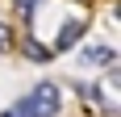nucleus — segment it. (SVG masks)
<instances>
[{
    "label": "nucleus",
    "instance_id": "nucleus-1",
    "mask_svg": "<svg viewBox=\"0 0 121 117\" xmlns=\"http://www.w3.org/2000/svg\"><path fill=\"white\" fill-rule=\"evenodd\" d=\"M59 109H63L59 84L42 80L29 96H21V100H17V105H9V109H0V117H59Z\"/></svg>",
    "mask_w": 121,
    "mask_h": 117
},
{
    "label": "nucleus",
    "instance_id": "nucleus-2",
    "mask_svg": "<svg viewBox=\"0 0 121 117\" xmlns=\"http://www.w3.org/2000/svg\"><path fill=\"white\" fill-rule=\"evenodd\" d=\"M84 29H88V21H67L63 25V34H59V42H54V50H71L79 38H84Z\"/></svg>",
    "mask_w": 121,
    "mask_h": 117
},
{
    "label": "nucleus",
    "instance_id": "nucleus-3",
    "mask_svg": "<svg viewBox=\"0 0 121 117\" xmlns=\"http://www.w3.org/2000/svg\"><path fill=\"white\" fill-rule=\"evenodd\" d=\"M21 50H25L29 58H38V63H50V54H54L50 46H42V42H38V38H29V34L21 38Z\"/></svg>",
    "mask_w": 121,
    "mask_h": 117
},
{
    "label": "nucleus",
    "instance_id": "nucleus-4",
    "mask_svg": "<svg viewBox=\"0 0 121 117\" xmlns=\"http://www.w3.org/2000/svg\"><path fill=\"white\" fill-rule=\"evenodd\" d=\"M84 63L104 67V63H113V50H109V46H88V50H84Z\"/></svg>",
    "mask_w": 121,
    "mask_h": 117
},
{
    "label": "nucleus",
    "instance_id": "nucleus-5",
    "mask_svg": "<svg viewBox=\"0 0 121 117\" xmlns=\"http://www.w3.org/2000/svg\"><path fill=\"white\" fill-rule=\"evenodd\" d=\"M38 4H42V0H13V9H17V17H21V21H29V17H34Z\"/></svg>",
    "mask_w": 121,
    "mask_h": 117
},
{
    "label": "nucleus",
    "instance_id": "nucleus-6",
    "mask_svg": "<svg viewBox=\"0 0 121 117\" xmlns=\"http://www.w3.org/2000/svg\"><path fill=\"white\" fill-rule=\"evenodd\" d=\"M0 50H13V29L0 21Z\"/></svg>",
    "mask_w": 121,
    "mask_h": 117
}]
</instances>
